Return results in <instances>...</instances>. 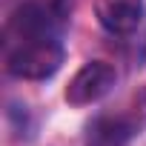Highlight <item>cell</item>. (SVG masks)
Listing matches in <instances>:
<instances>
[{"label":"cell","instance_id":"obj_1","mask_svg":"<svg viewBox=\"0 0 146 146\" xmlns=\"http://www.w3.org/2000/svg\"><path fill=\"white\" fill-rule=\"evenodd\" d=\"M63 63L52 15L40 3L17 6L3 26V66L12 78L46 80Z\"/></svg>","mask_w":146,"mask_h":146},{"label":"cell","instance_id":"obj_2","mask_svg":"<svg viewBox=\"0 0 146 146\" xmlns=\"http://www.w3.org/2000/svg\"><path fill=\"white\" fill-rule=\"evenodd\" d=\"M117 83V72L112 63L106 60H89L83 63L75 78L69 80L66 86V103L72 106H89V103H98L100 98H106Z\"/></svg>","mask_w":146,"mask_h":146},{"label":"cell","instance_id":"obj_3","mask_svg":"<svg viewBox=\"0 0 146 146\" xmlns=\"http://www.w3.org/2000/svg\"><path fill=\"white\" fill-rule=\"evenodd\" d=\"M95 15L109 35L129 37L140 26L143 0H95Z\"/></svg>","mask_w":146,"mask_h":146},{"label":"cell","instance_id":"obj_4","mask_svg":"<svg viewBox=\"0 0 146 146\" xmlns=\"http://www.w3.org/2000/svg\"><path fill=\"white\" fill-rule=\"evenodd\" d=\"M140 129L129 120L126 112L117 115H100L89 123L86 129V146H126L132 135H137Z\"/></svg>","mask_w":146,"mask_h":146}]
</instances>
